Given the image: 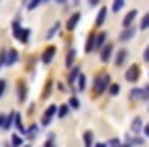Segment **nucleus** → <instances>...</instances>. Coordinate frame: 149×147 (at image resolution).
<instances>
[{
	"instance_id": "1",
	"label": "nucleus",
	"mask_w": 149,
	"mask_h": 147,
	"mask_svg": "<svg viewBox=\"0 0 149 147\" xmlns=\"http://www.w3.org/2000/svg\"><path fill=\"white\" fill-rule=\"evenodd\" d=\"M13 35H15L21 43H29V39H31V31H29V29H21V27H19V21L13 23Z\"/></svg>"
},
{
	"instance_id": "2",
	"label": "nucleus",
	"mask_w": 149,
	"mask_h": 147,
	"mask_svg": "<svg viewBox=\"0 0 149 147\" xmlns=\"http://www.w3.org/2000/svg\"><path fill=\"white\" fill-rule=\"evenodd\" d=\"M108 86H110V76H106V74L98 76L96 78V84H94V94H102Z\"/></svg>"
},
{
	"instance_id": "3",
	"label": "nucleus",
	"mask_w": 149,
	"mask_h": 147,
	"mask_svg": "<svg viewBox=\"0 0 149 147\" xmlns=\"http://www.w3.org/2000/svg\"><path fill=\"white\" fill-rule=\"evenodd\" d=\"M139 74H141L139 65H131V68L127 70L125 78H127V82H137V80H139Z\"/></svg>"
},
{
	"instance_id": "4",
	"label": "nucleus",
	"mask_w": 149,
	"mask_h": 147,
	"mask_svg": "<svg viewBox=\"0 0 149 147\" xmlns=\"http://www.w3.org/2000/svg\"><path fill=\"white\" fill-rule=\"evenodd\" d=\"M55 112H57V106H53V104H51V106L45 110V114H43V118H41V125H45V127H47V125L51 123V118H53V114H55Z\"/></svg>"
},
{
	"instance_id": "5",
	"label": "nucleus",
	"mask_w": 149,
	"mask_h": 147,
	"mask_svg": "<svg viewBox=\"0 0 149 147\" xmlns=\"http://www.w3.org/2000/svg\"><path fill=\"white\" fill-rule=\"evenodd\" d=\"M112 51H114V47H112V45H104V47L100 49V59H102L104 63H106V61H110Z\"/></svg>"
},
{
	"instance_id": "6",
	"label": "nucleus",
	"mask_w": 149,
	"mask_h": 147,
	"mask_svg": "<svg viewBox=\"0 0 149 147\" xmlns=\"http://www.w3.org/2000/svg\"><path fill=\"white\" fill-rule=\"evenodd\" d=\"M53 55H55V47H47V49H45V53H43V57H41L43 65H49V63H51V59H53Z\"/></svg>"
},
{
	"instance_id": "7",
	"label": "nucleus",
	"mask_w": 149,
	"mask_h": 147,
	"mask_svg": "<svg viewBox=\"0 0 149 147\" xmlns=\"http://www.w3.org/2000/svg\"><path fill=\"white\" fill-rule=\"evenodd\" d=\"M135 19H137V10H129V13H127V17L123 19V27H125V29H129V27L133 25V21H135Z\"/></svg>"
},
{
	"instance_id": "8",
	"label": "nucleus",
	"mask_w": 149,
	"mask_h": 147,
	"mask_svg": "<svg viewBox=\"0 0 149 147\" xmlns=\"http://www.w3.org/2000/svg\"><path fill=\"white\" fill-rule=\"evenodd\" d=\"M80 19H82V15H80V13L72 15V17H70V21H68V25H65V27H68V31H74V29H76V25L80 23Z\"/></svg>"
},
{
	"instance_id": "9",
	"label": "nucleus",
	"mask_w": 149,
	"mask_h": 147,
	"mask_svg": "<svg viewBox=\"0 0 149 147\" xmlns=\"http://www.w3.org/2000/svg\"><path fill=\"white\" fill-rule=\"evenodd\" d=\"M17 61H19V51L17 49H10L8 55H6V65H15Z\"/></svg>"
},
{
	"instance_id": "10",
	"label": "nucleus",
	"mask_w": 149,
	"mask_h": 147,
	"mask_svg": "<svg viewBox=\"0 0 149 147\" xmlns=\"http://www.w3.org/2000/svg\"><path fill=\"white\" fill-rule=\"evenodd\" d=\"M127 55H129L127 49H118V53H116V57H114V63H116V65H123L125 59H127Z\"/></svg>"
},
{
	"instance_id": "11",
	"label": "nucleus",
	"mask_w": 149,
	"mask_h": 147,
	"mask_svg": "<svg viewBox=\"0 0 149 147\" xmlns=\"http://www.w3.org/2000/svg\"><path fill=\"white\" fill-rule=\"evenodd\" d=\"M104 41H106V33H98L96 35V43H94V51H98L104 45Z\"/></svg>"
},
{
	"instance_id": "12",
	"label": "nucleus",
	"mask_w": 149,
	"mask_h": 147,
	"mask_svg": "<svg viewBox=\"0 0 149 147\" xmlns=\"http://www.w3.org/2000/svg\"><path fill=\"white\" fill-rule=\"evenodd\" d=\"M133 37H135V29H131V27L120 33V41H129V39H133Z\"/></svg>"
},
{
	"instance_id": "13",
	"label": "nucleus",
	"mask_w": 149,
	"mask_h": 147,
	"mask_svg": "<svg viewBox=\"0 0 149 147\" xmlns=\"http://www.w3.org/2000/svg\"><path fill=\"white\" fill-rule=\"evenodd\" d=\"M106 13H108L106 8H100V10H98V17H96V27H100V25L106 21Z\"/></svg>"
},
{
	"instance_id": "14",
	"label": "nucleus",
	"mask_w": 149,
	"mask_h": 147,
	"mask_svg": "<svg viewBox=\"0 0 149 147\" xmlns=\"http://www.w3.org/2000/svg\"><path fill=\"white\" fill-rule=\"evenodd\" d=\"M80 76H82V72H80V68H74V70L70 72V78H68V82H70V84H74V82H76V80H78Z\"/></svg>"
},
{
	"instance_id": "15",
	"label": "nucleus",
	"mask_w": 149,
	"mask_h": 147,
	"mask_svg": "<svg viewBox=\"0 0 149 147\" xmlns=\"http://www.w3.org/2000/svg\"><path fill=\"white\" fill-rule=\"evenodd\" d=\"M74 59H76V49H70V51H68V57H65V65L72 68V65H74Z\"/></svg>"
},
{
	"instance_id": "16",
	"label": "nucleus",
	"mask_w": 149,
	"mask_h": 147,
	"mask_svg": "<svg viewBox=\"0 0 149 147\" xmlns=\"http://www.w3.org/2000/svg\"><path fill=\"white\" fill-rule=\"evenodd\" d=\"M94 43H96V37H94V35H90V37H88V43H86V51H88V53H92V51H94Z\"/></svg>"
},
{
	"instance_id": "17",
	"label": "nucleus",
	"mask_w": 149,
	"mask_h": 147,
	"mask_svg": "<svg viewBox=\"0 0 149 147\" xmlns=\"http://www.w3.org/2000/svg\"><path fill=\"white\" fill-rule=\"evenodd\" d=\"M57 29H59V23H55V25H53V27L49 29V33L45 35V39H53V37L57 35Z\"/></svg>"
},
{
	"instance_id": "18",
	"label": "nucleus",
	"mask_w": 149,
	"mask_h": 147,
	"mask_svg": "<svg viewBox=\"0 0 149 147\" xmlns=\"http://www.w3.org/2000/svg\"><path fill=\"white\" fill-rule=\"evenodd\" d=\"M57 112H59V116H61V118H65V116H68V112H70V104H61V106L57 108Z\"/></svg>"
},
{
	"instance_id": "19",
	"label": "nucleus",
	"mask_w": 149,
	"mask_h": 147,
	"mask_svg": "<svg viewBox=\"0 0 149 147\" xmlns=\"http://www.w3.org/2000/svg\"><path fill=\"white\" fill-rule=\"evenodd\" d=\"M19 100L25 102L27 100V92H25V84H19Z\"/></svg>"
},
{
	"instance_id": "20",
	"label": "nucleus",
	"mask_w": 149,
	"mask_h": 147,
	"mask_svg": "<svg viewBox=\"0 0 149 147\" xmlns=\"http://www.w3.org/2000/svg\"><path fill=\"white\" fill-rule=\"evenodd\" d=\"M84 145L86 147H92V131H86L84 133Z\"/></svg>"
},
{
	"instance_id": "21",
	"label": "nucleus",
	"mask_w": 149,
	"mask_h": 147,
	"mask_svg": "<svg viewBox=\"0 0 149 147\" xmlns=\"http://www.w3.org/2000/svg\"><path fill=\"white\" fill-rule=\"evenodd\" d=\"M123 6H125V0H114L112 2V13H118Z\"/></svg>"
},
{
	"instance_id": "22",
	"label": "nucleus",
	"mask_w": 149,
	"mask_h": 147,
	"mask_svg": "<svg viewBox=\"0 0 149 147\" xmlns=\"http://www.w3.org/2000/svg\"><path fill=\"white\" fill-rule=\"evenodd\" d=\"M143 96H145V94H143V90H139V88H135V90L131 92V98H133V100H139V98H143Z\"/></svg>"
},
{
	"instance_id": "23",
	"label": "nucleus",
	"mask_w": 149,
	"mask_h": 147,
	"mask_svg": "<svg viewBox=\"0 0 149 147\" xmlns=\"http://www.w3.org/2000/svg\"><path fill=\"white\" fill-rule=\"evenodd\" d=\"M15 125H17V129H19L21 133H27V131L23 129V123H21V114H19V112L15 114Z\"/></svg>"
},
{
	"instance_id": "24",
	"label": "nucleus",
	"mask_w": 149,
	"mask_h": 147,
	"mask_svg": "<svg viewBox=\"0 0 149 147\" xmlns=\"http://www.w3.org/2000/svg\"><path fill=\"white\" fill-rule=\"evenodd\" d=\"M141 125H143L141 118H135L133 121V133H141Z\"/></svg>"
},
{
	"instance_id": "25",
	"label": "nucleus",
	"mask_w": 149,
	"mask_h": 147,
	"mask_svg": "<svg viewBox=\"0 0 149 147\" xmlns=\"http://www.w3.org/2000/svg\"><path fill=\"white\" fill-rule=\"evenodd\" d=\"M118 90H120V88H118V84H110V86H108V92H110L112 96H116V94H118Z\"/></svg>"
},
{
	"instance_id": "26",
	"label": "nucleus",
	"mask_w": 149,
	"mask_h": 147,
	"mask_svg": "<svg viewBox=\"0 0 149 147\" xmlns=\"http://www.w3.org/2000/svg\"><path fill=\"white\" fill-rule=\"evenodd\" d=\"M6 55H8V51H6V49L0 51V65H6Z\"/></svg>"
},
{
	"instance_id": "27",
	"label": "nucleus",
	"mask_w": 149,
	"mask_h": 147,
	"mask_svg": "<svg viewBox=\"0 0 149 147\" xmlns=\"http://www.w3.org/2000/svg\"><path fill=\"white\" fill-rule=\"evenodd\" d=\"M41 2H43V0H31V2L27 4V8H29V10H33V8H37Z\"/></svg>"
},
{
	"instance_id": "28",
	"label": "nucleus",
	"mask_w": 149,
	"mask_h": 147,
	"mask_svg": "<svg viewBox=\"0 0 149 147\" xmlns=\"http://www.w3.org/2000/svg\"><path fill=\"white\" fill-rule=\"evenodd\" d=\"M37 131H39V127H37V125H33V127H31V129H29V131H27V135H29V137H31V139H33V137H35V135H37Z\"/></svg>"
},
{
	"instance_id": "29",
	"label": "nucleus",
	"mask_w": 149,
	"mask_h": 147,
	"mask_svg": "<svg viewBox=\"0 0 149 147\" xmlns=\"http://www.w3.org/2000/svg\"><path fill=\"white\" fill-rule=\"evenodd\" d=\"M13 145H15V147H21V145H23V139H21L19 135H13Z\"/></svg>"
},
{
	"instance_id": "30",
	"label": "nucleus",
	"mask_w": 149,
	"mask_h": 147,
	"mask_svg": "<svg viewBox=\"0 0 149 147\" xmlns=\"http://www.w3.org/2000/svg\"><path fill=\"white\" fill-rule=\"evenodd\" d=\"M141 29H149V15H145L141 19Z\"/></svg>"
},
{
	"instance_id": "31",
	"label": "nucleus",
	"mask_w": 149,
	"mask_h": 147,
	"mask_svg": "<svg viewBox=\"0 0 149 147\" xmlns=\"http://www.w3.org/2000/svg\"><path fill=\"white\" fill-rule=\"evenodd\" d=\"M70 106L72 108H80V100L78 98H70Z\"/></svg>"
},
{
	"instance_id": "32",
	"label": "nucleus",
	"mask_w": 149,
	"mask_h": 147,
	"mask_svg": "<svg viewBox=\"0 0 149 147\" xmlns=\"http://www.w3.org/2000/svg\"><path fill=\"white\" fill-rule=\"evenodd\" d=\"M108 147H125V145H120V141H118V139H110Z\"/></svg>"
},
{
	"instance_id": "33",
	"label": "nucleus",
	"mask_w": 149,
	"mask_h": 147,
	"mask_svg": "<svg viewBox=\"0 0 149 147\" xmlns=\"http://www.w3.org/2000/svg\"><path fill=\"white\" fill-rule=\"evenodd\" d=\"M78 80H80V84H78V88H80V90H84V88H86V78H84V76H80Z\"/></svg>"
},
{
	"instance_id": "34",
	"label": "nucleus",
	"mask_w": 149,
	"mask_h": 147,
	"mask_svg": "<svg viewBox=\"0 0 149 147\" xmlns=\"http://www.w3.org/2000/svg\"><path fill=\"white\" fill-rule=\"evenodd\" d=\"M4 90H6V82H4V80H0V98H2Z\"/></svg>"
},
{
	"instance_id": "35",
	"label": "nucleus",
	"mask_w": 149,
	"mask_h": 147,
	"mask_svg": "<svg viewBox=\"0 0 149 147\" xmlns=\"http://www.w3.org/2000/svg\"><path fill=\"white\" fill-rule=\"evenodd\" d=\"M143 59L149 63V45H147V47H145V51H143Z\"/></svg>"
},
{
	"instance_id": "36",
	"label": "nucleus",
	"mask_w": 149,
	"mask_h": 147,
	"mask_svg": "<svg viewBox=\"0 0 149 147\" xmlns=\"http://www.w3.org/2000/svg\"><path fill=\"white\" fill-rule=\"evenodd\" d=\"M143 94H145V96H143V98H149V86H147V88H145V90H143Z\"/></svg>"
},
{
	"instance_id": "37",
	"label": "nucleus",
	"mask_w": 149,
	"mask_h": 147,
	"mask_svg": "<svg viewBox=\"0 0 149 147\" xmlns=\"http://www.w3.org/2000/svg\"><path fill=\"white\" fill-rule=\"evenodd\" d=\"M143 133H145V135L149 137V125H145V129H143Z\"/></svg>"
},
{
	"instance_id": "38",
	"label": "nucleus",
	"mask_w": 149,
	"mask_h": 147,
	"mask_svg": "<svg viewBox=\"0 0 149 147\" xmlns=\"http://www.w3.org/2000/svg\"><path fill=\"white\" fill-rule=\"evenodd\" d=\"M98 2H100V0H90V6H96Z\"/></svg>"
},
{
	"instance_id": "39",
	"label": "nucleus",
	"mask_w": 149,
	"mask_h": 147,
	"mask_svg": "<svg viewBox=\"0 0 149 147\" xmlns=\"http://www.w3.org/2000/svg\"><path fill=\"white\" fill-rule=\"evenodd\" d=\"M45 147H55V145H53V141H51V139H49V141H47V145H45Z\"/></svg>"
},
{
	"instance_id": "40",
	"label": "nucleus",
	"mask_w": 149,
	"mask_h": 147,
	"mask_svg": "<svg viewBox=\"0 0 149 147\" xmlns=\"http://www.w3.org/2000/svg\"><path fill=\"white\" fill-rule=\"evenodd\" d=\"M96 147H106V145L104 143H96Z\"/></svg>"
},
{
	"instance_id": "41",
	"label": "nucleus",
	"mask_w": 149,
	"mask_h": 147,
	"mask_svg": "<svg viewBox=\"0 0 149 147\" xmlns=\"http://www.w3.org/2000/svg\"><path fill=\"white\" fill-rule=\"evenodd\" d=\"M57 2H65V0H57Z\"/></svg>"
},
{
	"instance_id": "42",
	"label": "nucleus",
	"mask_w": 149,
	"mask_h": 147,
	"mask_svg": "<svg viewBox=\"0 0 149 147\" xmlns=\"http://www.w3.org/2000/svg\"><path fill=\"white\" fill-rule=\"evenodd\" d=\"M43 2H49V0H43Z\"/></svg>"
},
{
	"instance_id": "43",
	"label": "nucleus",
	"mask_w": 149,
	"mask_h": 147,
	"mask_svg": "<svg viewBox=\"0 0 149 147\" xmlns=\"http://www.w3.org/2000/svg\"><path fill=\"white\" fill-rule=\"evenodd\" d=\"M25 2H27V4H29V0H25Z\"/></svg>"
},
{
	"instance_id": "44",
	"label": "nucleus",
	"mask_w": 149,
	"mask_h": 147,
	"mask_svg": "<svg viewBox=\"0 0 149 147\" xmlns=\"http://www.w3.org/2000/svg\"><path fill=\"white\" fill-rule=\"evenodd\" d=\"M0 68H2V65H0Z\"/></svg>"
}]
</instances>
